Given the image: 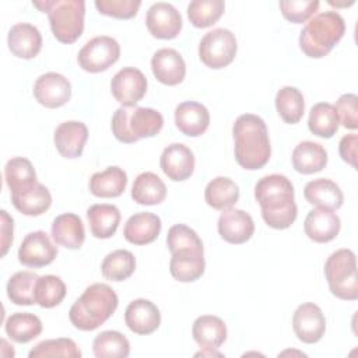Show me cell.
I'll use <instances>...</instances> for the list:
<instances>
[{
	"label": "cell",
	"mask_w": 358,
	"mask_h": 358,
	"mask_svg": "<svg viewBox=\"0 0 358 358\" xmlns=\"http://www.w3.org/2000/svg\"><path fill=\"white\" fill-rule=\"evenodd\" d=\"M140 6L138 0H95V7L101 14L119 20L133 18Z\"/></svg>",
	"instance_id": "obj_46"
},
{
	"label": "cell",
	"mask_w": 358,
	"mask_h": 358,
	"mask_svg": "<svg viewBox=\"0 0 358 358\" xmlns=\"http://www.w3.org/2000/svg\"><path fill=\"white\" fill-rule=\"evenodd\" d=\"M159 165L171 180L182 182L189 179L194 171V155L185 144L173 143L164 148Z\"/></svg>",
	"instance_id": "obj_15"
},
{
	"label": "cell",
	"mask_w": 358,
	"mask_h": 358,
	"mask_svg": "<svg viewBox=\"0 0 358 358\" xmlns=\"http://www.w3.org/2000/svg\"><path fill=\"white\" fill-rule=\"evenodd\" d=\"M119 299L116 292L103 282L85 288L69 312L71 324L83 331H92L102 326L116 310Z\"/></svg>",
	"instance_id": "obj_3"
},
{
	"label": "cell",
	"mask_w": 358,
	"mask_h": 358,
	"mask_svg": "<svg viewBox=\"0 0 358 358\" xmlns=\"http://www.w3.org/2000/svg\"><path fill=\"white\" fill-rule=\"evenodd\" d=\"M161 218L152 213H136L124 224L123 236L133 245L154 242L161 232Z\"/></svg>",
	"instance_id": "obj_23"
},
{
	"label": "cell",
	"mask_w": 358,
	"mask_h": 358,
	"mask_svg": "<svg viewBox=\"0 0 358 358\" xmlns=\"http://www.w3.org/2000/svg\"><path fill=\"white\" fill-rule=\"evenodd\" d=\"M42 13H48L55 38L62 43L76 42L84 31L85 1L83 0H42L32 1Z\"/></svg>",
	"instance_id": "obj_6"
},
{
	"label": "cell",
	"mask_w": 358,
	"mask_h": 358,
	"mask_svg": "<svg viewBox=\"0 0 358 358\" xmlns=\"http://www.w3.org/2000/svg\"><path fill=\"white\" fill-rule=\"evenodd\" d=\"M83 354L77 344L71 338H53L38 343L28 354L29 358H49V357H66L80 358Z\"/></svg>",
	"instance_id": "obj_44"
},
{
	"label": "cell",
	"mask_w": 358,
	"mask_h": 358,
	"mask_svg": "<svg viewBox=\"0 0 358 358\" xmlns=\"http://www.w3.org/2000/svg\"><path fill=\"white\" fill-rule=\"evenodd\" d=\"M275 109L285 123H298L305 113L302 92L295 87H282L275 95Z\"/></svg>",
	"instance_id": "obj_36"
},
{
	"label": "cell",
	"mask_w": 358,
	"mask_h": 358,
	"mask_svg": "<svg viewBox=\"0 0 358 358\" xmlns=\"http://www.w3.org/2000/svg\"><path fill=\"white\" fill-rule=\"evenodd\" d=\"M127 186V175L119 166H108L102 172H96L90 179V190L94 196L110 199L120 196Z\"/></svg>",
	"instance_id": "obj_29"
},
{
	"label": "cell",
	"mask_w": 358,
	"mask_h": 358,
	"mask_svg": "<svg viewBox=\"0 0 358 358\" xmlns=\"http://www.w3.org/2000/svg\"><path fill=\"white\" fill-rule=\"evenodd\" d=\"M11 201L14 207L24 215L35 217L49 210L52 204V196L46 186L36 182L25 190L11 193Z\"/></svg>",
	"instance_id": "obj_27"
},
{
	"label": "cell",
	"mask_w": 358,
	"mask_h": 358,
	"mask_svg": "<svg viewBox=\"0 0 358 358\" xmlns=\"http://www.w3.org/2000/svg\"><path fill=\"white\" fill-rule=\"evenodd\" d=\"M204 267H206L204 255H189V256L172 255V259L169 263L171 275L180 282L196 281L203 275Z\"/></svg>",
	"instance_id": "obj_43"
},
{
	"label": "cell",
	"mask_w": 358,
	"mask_h": 358,
	"mask_svg": "<svg viewBox=\"0 0 358 358\" xmlns=\"http://www.w3.org/2000/svg\"><path fill=\"white\" fill-rule=\"evenodd\" d=\"M87 218L91 234L98 239H108L119 227L120 211L113 204H94L87 210Z\"/></svg>",
	"instance_id": "obj_28"
},
{
	"label": "cell",
	"mask_w": 358,
	"mask_h": 358,
	"mask_svg": "<svg viewBox=\"0 0 358 358\" xmlns=\"http://www.w3.org/2000/svg\"><path fill=\"white\" fill-rule=\"evenodd\" d=\"M224 10L222 0H194L187 6V17L196 28H207L221 18Z\"/></svg>",
	"instance_id": "obj_42"
},
{
	"label": "cell",
	"mask_w": 358,
	"mask_h": 358,
	"mask_svg": "<svg viewBox=\"0 0 358 358\" xmlns=\"http://www.w3.org/2000/svg\"><path fill=\"white\" fill-rule=\"evenodd\" d=\"M34 96L45 108H60L70 101L71 84L63 74L45 73L34 84Z\"/></svg>",
	"instance_id": "obj_12"
},
{
	"label": "cell",
	"mask_w": 358,
	"mask_h": 358,
	"mask_svg": "<svg viewBox=\"0 0 358 358\" xmlns=\"http://www.w3.org/2000/svg\"><path fill=\"white\" fill-rule=\"evenodd\" d=\"M110 91L122 106H134L147 92V78L136 67H123L113 76Z\"/></svg>",
	"instance_id": "obj_10"
},
{
	"label": "cell",
	"mask_w": 358,
	"mask_h": 358,
	"mask_svg": "<svg viewBox=\"0 0 358 358\" xmlns=\"http://www.w3.org/2000/svg\"><path fill=\"white\" fill-rule=\"evenodd\" d=\"M204 199L214 210L224 211L236 204L239 199V187L232 179L227 176H217L206 186Z\"/></svg>",
	"instance_id": "obj_31"
},
{
	"label": "cell",
	"mask_w": 358,
	"mask_h": 358,
	"mask_svg": "<svg viewBox=\"0 0 358 358\" xmlns=\"http://www.w3.org/2000/svg\"><path fill=\"white\" fill-rule=\"evenodd\" d=\"M255 232V222L250 214L239 208L224 210L218 218V234L221 238L234 245L245 243Z\"/></svg>",
	"instance_id": "obj_16"
},
{
	"label": "cell",
	"mask_w": 358,
	"mask_h": 358,
	"mask_svg": "<svg viewBox=\"0 0 358 358\" xmlns=\"http://www.w3.org/2000/svg\"><path fill=\"white\" fill-rule=\"evenodd\" d=\"M166 245L172 255H204L201 239L192 228L185 224H176L169 228L166 235Z\"/></svg>",
	"instance_id": "obj_33"
},
{
	"label": "cell",
	"mask_w": 358,
	"mask_h": 358,
	"mask_svg": "<svg viewBox=\"0 0 358 358\" xmlns=\"http://www.w3.org/2000/svg\"><path fill=\"white\" fill-rule=\"evenodd\" d=\"M92 350L96 358H126L130 354V343L122 333L106 330L94 338Z\"/></svg>",
	"instance_id": "obj_40"
},
{
	"label": "cell",
	"mask_w": 358,
	"mask_h": 358,
	"mask_svg": "<svg viewBox=\"0 0 358 358\" xmlns=\"http://www.w3.org/2000/svg\"><path fill=\"white\" fill-rule=\"evenodd\" d=\"M358 98L355 94H344L336 102V113L338 117V123L344 127L355 130L358 127V109H357Z\"/></svg>",
	"instance_id": "obj_47"
},
{
	"label": "cell",
	"mask_w": 358,
	"mask_h": 358,
	"mask_svg": "<svg viewBox=\"0 0 358 358\" xmlns=\"http://www.w3.org/2000/svg\"><path fill=\"white\" fill-rule=\"evenodd\" d=\"M255 197L262 208L264 222L274 229L289 228L296 220L291 180L280 173L263 176L255 186Z\"/></svg>",
	"instance_id": "obj_1"
},
{
	"label": "cell",
	"mask_w": 358,
	"mask_h": 358,
	"mask_svg": "<svg viewBox=\"0 0 358 358\" xmlns=\"http://www.w3.org/2000/svg\"><path fill=\"white\" fill-rule=\"evenodd\" d=\"M1 256H4L13 243V218L6 210H1Z\"/></svg>",
	"instance_id": "obj_49"
},
{
	"label": "cell",
	"mask_w": 358,
	"mask_h": 358,
	"mask_svg": "<svg viewBox=\"0 0 358 358\" xmlns=\"http://www.w3.org/2000/svg\"><path fill=\"white\" fill-rule=\"evenodd\" d=\"M303 196L308 203L326 210H338L343 206L344 196L338 185L326 178H319L306 183Z\"/></svg>",
	"instance_id": "obj_26"
},
{
	"label": "cell",
	"mask_w": 358,
	"mask_h": 358,
	"mask_svg": "<svg viewBox=\"0 0 358 358\" xmlns=\"http://www.w3.org/2000/svg\"><path fill=\"white\" fill-rule=\"evenodd\" d=\"M192 336L203 350H217L227 340V326L218 316L203 315L193 322Z\"/></svg>",
	"instance_id": "obj_25"
},
{
	"label": "cell",
	"mask_w": 358,
	"mask_h": 358,
	"mask_svg": "<svg viewBox=\"0 0 358 358\" xmlns=\"http://www.w3.org/2000/svg\"><path fill=\"white\" fill-rule=\"evenodd\" d=\"M39 275L34 271H18L7 282V296L15 305H34L35 287Z\"/></svg>",
	"instance_id": "obj_39"
},
{
	"label": "cell",
	"mask_w": 358,
	"mask_h": 358,
	"mask_svg": "<svg viewBox=\"0 0 358 358\" xmlns=\"http://www.w3.org/2000/svg\"><path fill=\"white\" fill-rule=\"evenodd\" d=\"M131 197L137 204H159L166 197V186L158 175L152 172H143L134 179Z\"/></svg>",
	"instance_id": "obj_32"
},
{
	"label": "cell",
	"mask_w": 358,
	"mask_h": 358,
	"mask_svg": "<svg viewBox=\"0 0 358 358\" xmlns=\"http://www.w3.org/2000/svg\"><path fill=\"white\" fill-rule=\"evenodd\" d=\"M340 218L336 213L326 208L310 210L305 218L303 229L308 238L317 243L333 241L340 232Z\"/></svg>",
	"instance_id": "obj_20"
},
{
	"label": "cell",
	"mask_w": 358,
	"mask_h": 358,
	"mask_svg": "<svg viewBox=\"0 0 358 358\" xmlns=\"http://www.w3.org/2000/svg\"><path fill=\"white\" fill-rule=\"evenodd\" d=\"M292 327L298 340L305 344H315L326 331V319L317 305L305 302L294 312Z\"/></svg>",
	"instance_id": "obj_13"
},
{
	"label": "cell",
	"mask_w": 358,
	"mask_h": 358,
	"mask_svg": "<svg viewBox=\"0 0 358 358\" xmlns=\"http://www.w3.org/2000/svg\"><path fill=\"white\" fill-rule=\"evenodd\" d=\"M236 38L225 28L207 32L199 45V57L210 69H222L232 63L236 55Z\"/></svg>",
	"instance_id": "obj_8"
},
{
	"label": "cell",
	"mask_w": 358,
	"mask_h": 358,
	"mask_svg": "<svg viewBox=\"0 0 358 358\" xmlns=\"http://www.w3.org/2000/svg\"><path fill=\"white\" fill-rule=\"evenodd\" d=\"M357 147H358V136L357 134H345L340 140L338 151L343 161L357 168Z\"/></svg>",
	"instance_id": "obj_48"
},
{
	"label": "cell",
	"mask_w": 358,
	"mask_h": 358,
	"mask_svg": "<svg viewBox=\"0 0 358 358\" xmlns=\"http://www.w3.org/2000/svg\"><path fill=\"white\" fill-rule=\"evenodd\" d=\"M345 22L336 11H324L308 20L299 34L301 50L313 59L326 56L341 41Z\"/></svg>",
	"instance_id": "obj_4"
},
{
	"label": "cell",
	"mask_w": 358,
	"mask_h": 358,
	"mask_svg": "<svg viewBox=\"0 0 358 358\" xmlns=\"http://www.w3.org/2000/svg\"><path fill=\"white\" fill-rule=\"evenodd\" d=\"M120 46L116 39L101 35L88 41L78 52L77 60L83 70L88 73H101L108 70L119 60Z\"/></svg>",
	"instance_id": "obj_9"
},
{
	"label": "cell",
	"mask_w": 358,
	"mask_h": 358,
	"mask_svg": "<svg viewBox=\"0 0 358 358\" xmlns=\"http://www.w3.org/2000/svg\"><path fill=\"white\" fill-rule=\"evenodd\" d=\"M124 322L127 327L141 336L154 333L161 324V313L155 303L148 299L131 301L124 312Z\"/></svg>",
	"instance_id": "obj_17"
},
{
	"label": "cell",
	"mask_w": 358,
	"mask_h": 358,
	"mask_svg": "<svg viewBox=\"0 0 358 358\" xmlns=\"http://www.w3.org/2000/svg\"><path fill=\"white\" fill-rule=\"evenodd\" d=\"M327 164V152L323 145L313 141H302L292 151V165L296 172L309 175L322 171Z\"/></svg>",
	"instance_id": "obj_30"
},
{
	"label": "cell",
	"mask_w": 358,
	"mask_h": 358,
	"mask_svg": "<svg viewBox=\"0 0 358 358\" xmlns=\"http://www.w3.org/2000/svg\"><path fill=\"white\" fill-rule=\"evenodd\" d=\"M57 256V248L52 243L45 231L29 232L18 249V260L27 267H43L50 264Z\"/></svg>",
	"instance_id": "obj_11"
},
{
	"label": "cell",
	"mask_w": 358,
	"mask_h": 358,
	"mask_svg": "<svg viewBox=\"0 0 358 358\" xmlns=\"http://www.w3.org/2000/svg\"><path fill=\"white\" fill-rule=\"evenodd\" d=\"M232 134L235 140V159L242 168L255 171L268 162L271 147L267 126L260 116L253 113L238 116L232 127Z\"/></svg>",
	"instance_id": "obj_2"
},
{
	"label": "cell",
	"mask_w": 358,
	"mask_h": 358,
	"mask_svg": "<svg viewBox=\"0 0 358 358\" xmlns=\"http://www.w3.org/2000/svg\"><path fill=\"white\" fill-rule=\"evenodd\" d=\"M50 234L56 245L67 249H80L85 239L84 224L73 213L57 215L52 222Z\"/></svg>",
	"instance_id": "obj_24"
},
{
	"label": "cell",
	"mask_w": 358,
	"mask_h": 358,
	"mask_svg": "<svg viewBox=\"0 0 358 358\" xmlns=\"http://www.w3.org/2000/svg\"><path fill=\"white\" fill-rule=\"evenodd\" d=\"M4 178L11 193L25 190L38 182L31 161L24 157H15L7 161L4 166Z\"/></svg>",
	"instance_id": "obj_37"
},
{
	"label": "cell",
	"mask_w": 358,
	"mask_h": 358,
	"mask_svg": "<svg viewBox=\"0 0 358 358\" xmlns=\"http://www.w3.org/2000/svg\"><path fill=\"white\" fill-rule=\"evenodd\" d=\"M66 284L57 275H42L36 281L35 301L39 306L50 309L57 306L66 296Z\"/></svg>",
	"instance_id": "obj_41"
},
{
	"label": "cell",
	"mask_w": 358,
	"mask_h": 358,
	"mask_svg": "<svg viewBox=\"0 0 358 358\" xmlns=\"http://www.w3.org/2000/svg\"><path fill=\"white\" fill-rule=\"evenodd\" d=\"M308 127L317 137H333L338 130V117L334 106L329 102H319L313 105L309 112Z\"/></svg>",
	"instance_id": "obj_35"
},
{
	"label": "cell",
	"mask_w": 358,
	"mask_h": 358,
	"mask_svg": "<svg viewBox=\"0 0 358 358\" xmlns=\"http://www.w3.org/2000/svg\"><path fill=\"white\" fill-rule=\"evenodd\" d=\"M319 4L317 0H288L280 1V10L285 20L294 24H302L313 17Z\"/></svg>",
	"instance_id": "obj_45"
},
{
	"label": "cell",
	"mask_w": 358,
	"mask_h": 358,
	"mask_svg": "<svg viewBox=\"0 0 358 358\" xmlns=\"http://www.w3.org/2000/svg\"><path fill=\"white\" fill-rule=\"evenodd\" d=\"M4 329L13 341L29 343L42 333V322L34 313L17 312L8 316Z\"/></svg>",
	"instance_id": "obj_34"
},
{
	"label": "cell",
	"mask_w": 358,
	"mask_h": 358,
	"mask_svg": "<svg viewBox=\"0 0 358 358\" xmlns=\"http://www.w3.org/2000/svg\"><path fill=\"white\" fill-rule=\"evenodd\" d=\"M164 126L162 115L152 108L120 106L112 116V131L120 143H136L154 137Z\"/></svg>",
	"instance_id": "obj_5"
},
{
	"label": "cell",
	"mask_w": 358,
	"mask_h": 358,
	"mask_svg": "<svg viewBox=\"0 0 358 358\" xmlns=\"http://www.w3.org/2000/svg\"><path fill=\"white\" fill-rule=\"evenodd\" d=\"M145 24L154 38L173 39L182 29V17L171 3L158 1L148 8Z\"/></svg>",
	"instance_id": "obj_14"
},
{
	"label": "cell",
	"mask_w": 358,
	"mask_h": 358,
	"mask_svg": "<svg viewBox=\"0 0 358 358\" xmlns=\"http://www.w3.org/2000/svg\"><path fill=\"white\" fill-rule=\"evenodd\" d=\"M88 129L83 122L69 120L60 123L55 130V145L64 158H78L83 154Z\"/></svg>",
	"instance_id": "obj_19"
},
{
	"label": "cell",
	"mask_w": 358,
	"mask_h": 358,
	"mask_svg": "<svg viewBox=\"0 0 358 358\" xmlns=\"http://www.w3.org/2000/svg\"><path fill=\"white\" fill-rule=\"evenodd\" d=\"M175 124L186 136H201L210 124L208 109L194 101H186L175 109Z\"/></svg>",
	"instance_id": "obj_22"
},
{
	"label": "cell",
	"mask_w": 358,
	"mask_h": 358,
	"mask_svg": "<svg viewBox=\"0 0 358 358\" xmlns=\"http://www.w3.org/2000/svg\"><path fill=\"white\" fill-rule=\"evenodd\" d=\"M8 49L20 59L35 57L42 48V36L36 27L28 22H20L11 27L7 36Z\"/></svg>",
	"instance_id": "obj_21"
},
{
	"label": "cell",
	"mask_w": 358,
	"mask_h": 358,
	"mask_svg": "<svg viewBox=\"0 0 358 358\" xmlns=\"http://www.w3.org/2000/svg\"><path fill=\"white\" fill-rule=\"evenodd\" d=\"M151 69L155 78L165 85H178L186 76V64L182 55L171 48H164L154 53Z\"/></svg>",
	"instance_id": "obj_18"
},
{
	"label": "cell",
	"mask_w": 358,
	"mask_h": 358,
	"mask_svg": "<svg viewBox=\"0 0 358 358\" xmlns=\"http://www.w3.org/2000/svg\"><path fill=\"white\" fill-rule=\"evenodd\" d=\"M324 275L331 294L344 301L358 298V277L355 255L350 249L333 252L324 263Z\"/></svg>",
	"instance_id": "obj_7"
},
{
	"label": "cell",
	"mask_w": 358,
	"mask_h": 358,
	"mask_svg": "<svg viewBox=\"0 0 358 358\" xmlns=\"http://www.w3.org/2000/svg\"><path fill=\"white\" fill-rule=\"evenodd\" d=\"M136 270V257L130 250L117 249L106 255L101 264L102 275L110 281L127 280Z\"/></svg>",
	"instance_id": "obj_38"
}]
</instances>
